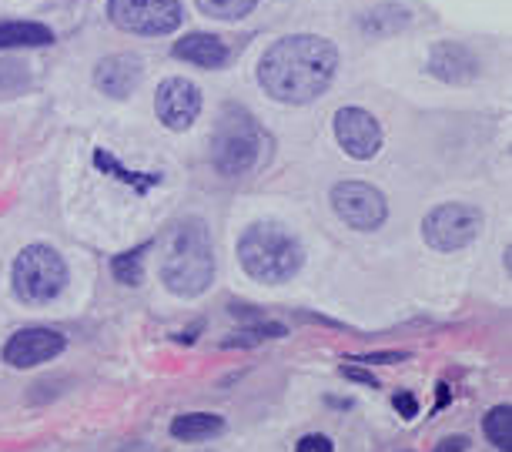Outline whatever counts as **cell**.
Segmentation results:
<instances>
[{"label": "cell", "mask_w": 512, "mask_h": 452, "mask_svg": "<svg viewBox=\"0 0 512 452\" xmlns=\"http://www.w3.org/2000/svg\"><path fill=\"white\" fill-rule=\"evenodd\" d=\"M47 44H54V31L41 21L0 24V51H11V47H47Z\"/></svg>", "instance_id": "17"}, {"label": "cell", "mask_w": 512, "mask_h": 452, "mask_svg": "<svg viewBox=\"0 0 512 452\" xmlns=\"http://www.w3.org/2000/svg\"><path fill=\"white\" fill-rule=\"evenodd\" d=\"M144 78V64L138 54H111L94 67V88L108 98H128Z\"/></svg>", "instance_id": "13"}, {"label": "cell", "mask_w": 512, "mask_h": 452, "mask_svg": "<svg viewBox=\"0 0 512 452\" xmlns=\"http://www.w3.org/2000/svg\"><path fill=\"white\" fill-rule=\"evenodd\" d=\"M482 232V211L476 205H462V201H446L436 205L422 218V238L436 252H459L469 248Z\"/></svg>", "instance_id": "6"}, {"label": "cell", "mask_w": 512, "mask_h": 452, "mask_svg": "<svg viewBox=\"0 0 512 452\" xmlns=\"http://www.w3.org/2000/svg\"><path fill=\"white\" fill-rule=\"evenodd\" d=\"M198 11L215 21H241L258 7V0H195Z\"/></svg>", "instance_id": "22"}, {"label": "cell", "mask_w": 512, "mask_h": 452, "mask_svg": "<svg viewBox=\"0 0 512 452\" xmlns=\"http://www.w3.org/2000/svg\"><path fill=\"white\" fill-rule=\"evenodd\" d=\"M449 402H452V392H449V386H446V382H439V399H436V409H432V412L446 409Z\"/></svg>", "instance_id": "28"}, {"label": "cell", "mask_w": 512, "mask_h": 452, "mask_svg": "<svg viewBox=\"0 0 512 452\" xmlns=\"http://www.w3.org/2000/svg\"><path fill=\"white\" fill-rule=\"evenodd\" d=\"M198 332H201V322L195 325V329H188V332H178V335H175V342H185V345H191V342L198 339Z\"/></svg>", "instance_id": "29"}, {"label": "cell", "mask_w": 512, "mask_h": 452, "mask_svg": "<svg viewBox=\"0 0 512 452\" xmlns=\"http://www.w3.org/2000/svg\"><path fill=\"white\" fill-rule=\"evenodd\" d=\"M171 54L178 57V61H188L195 67H205V71H218V67L228 64V44L221 41L215 34H188L181 37V41L171 47Z\"/></svg>", "instance_id": "14"}, {"label": "cell", "mask_w": 512, "mask_h": 452, "mask_svg": "<svg viewBox=\"0 0 512 452\" xmlns=\"http://www.w3.org/2000/svg\"><path fill=\"white\" fill-rule=\"evenodd\" d=\"M295 452H335V442L322 436V432H308L295 442Z\"/></svg>", "instance_id": "23"}, {"label": "cell", "mask_w": 512, "mask_h": 452, "mask_svg": "<svg viewBox=\"0 0 512 452\" xmlns=\"http://www.w3.org/2000/svg\"><path fill=\"white\" fill-rule=\"evenodd\" d=\"M425 71L446 84H472L482 74V61L472 47L459 44V41H442L429 51Z\"/></svg>", "instance_id": "12"}, {"label": "cell", "mask_w": 512, "mask_h": 452, "mask_svg": "<svg viewBox=\"0 0 512 452\" xmlns=\"http://www.w3.org/2000/svg\"><path fill=\"white\" fill-rule=\"evenodd\" d=\"M161 282L178 298L205 295L215 282V248L201 218H185L171 232L161 258Z\"/></svg>", "instance_id": "2"}, {"label": "cell", "mask_w": 512, "mask_h": 452, "mask_svg": "<svg viewBox=\"0 0 512 452\" xmlns=\"http://www.w3.org/2000/svg\"><path fill=\"white\" fill-rule=\"evenodd\" d=\"M154 111L168 131H188L201 114V91L195 81L168 78L154 94Z\"/></svg>", "instance_id": "11"}, {"label": "cell", "mask_w": 512, "mask_h": 452, "mask_svg": "<svg viewBox=\"0 0 512 452\" xmlns=\"http://www.w3.org/2000/svg\"><path fill=\"white\" fill-rule=\"evenodd\" d=\"M238 262L255 282L282 285L305 265V245L282 221H255L238 238Z\"/></svg>", "instance_id": "3"}, {"label": "cell", "mask_w": 512, "mask_h": 452, "mask_svg": "<svg viewBox=\"0 0 512 452\" xmlns=\"http://www.w3.org/2000/svg\"><path fill=\"white\" fill-rule=\"evenodd\" d=\"M114 27L141 37H168L185 24L181 0H108Z\"/></svg>", "instance_id": "7"}, {"label": "cell", "mask_w": 512, "mask_h": 452, "mask_svg": "<svg viewBox=\"0 0 512 452\" xmlns=\"http://www.w3.org/2000/svg\"><path fill=\"white\" fill-rule=\"evenodd\" d=\"M91 161H94V168H98V171H104V175H111V178H118L121 185L134 188L138 195H148L154 185H161V181H164L161 171H134V168H124L121 161L114 158L111 151H104V148H94Z\"/></svg>", "instance_id": "15"}, {"label": "cell", "mask_w": 512, "mask_h": 452, "mask_svg": "<svg viewBox=\"0 0 512 452\" xmlns=\"http://www.w3.org/2000/svg\"><path fill=\"white\" fill-rule=\"evenodd\" d=\"M168 432L178 442H205L225 432V419L215 416V412H185V416L171 419Z\"/></svg>", "instance_id": "16"}, {"label": "cell", "mask_w": 512, "mask_h": 452, "mask_svg": "<svg viewBox=\"0 0 512 452\" xmlns=\"http://www.w3.org/2000/svg\"><path fill=\"white\" fill-rule=\"evenodd\" d=\"M262 151L265 131L258 128V121L238 104H228L221 111L215 134H211V165H215V171L225 178L248 175L262 161Z\"/></svg>", "instance_id": "4"}, {"label": "cell", "mask_w": 512, "mask_h": 452, "mask_svg": "<svg viewBox=\"0 0 512 452\" xmlns=\"http://www.w3.org/2000/svg\"><path fill=\"white\" fill-rule=\"evenodd\" d=\"M345 375V379H352V382H362V386H372V389H379V379H375V375L369 372V369H359V365H342V369H338Z\"/></svg>", "instance_id": "26"}, {"label": "cell", "mask_w": 512, "mask_h": 452, "mask_svg": "<svg viewBox=\"0 0 512 452\" xmlns=\"http://www.w3.org/2000/svg\"><path fill=\"white\" fill-rule=\"evenodd\" d=\"M67 262L64 255L51 245H27L21 255L14 258L11 268V288L17 302L24 305H51L57 295L67 288Z\"/></svg>", "instance_id": "5"}, {"label": "cell", "mask_w": 512, "mask_h": 452, "mask_svg": "<svg viewBox=\"0 0 512 452\" xmlns=\"http://www.w3.org/2000/svg\"><path fill=\"white\" fill-rule=\"evenodd\" d=\"M338 47L318 34H292L275 41L258 61V84L278 104H308L332 84Z\"/></svg>", "instance_id": "1"}, {"label": "cell", "mask_w": 512, "mask_h": 452, "mask_svg": "<svg viewBox=\"0 0 512 452\" xmlns=\"http://www.w3.org/2000/svg\"><path fill=\"white\" fill-rule=\"evenodd\" d=\"M402 359H409V352H369V355H355V359L349 362H379V365H392V362H402Z\"/></svg>", "instance_id": "25"}, {"label": "cell", "mask_w": 512, "mask_h": 452, "mask_svg": "<svg viewBox=\"0 0 512 452\" xmlns=\"http://www.w3.org/2000/svg\"><path fill=\"white\" fill-rule=\"evenodd\" d=\"M332 128L338 148L355 161H372L382 151V124L365 108H338Z\"/></svg>", "instance_id": "9"}, {"label": "cell", "mask_w": 512, "mask_h": 452, "mask_svg": "<svg viewBox=\"0 0 512 452\" xmlns=\"http://www.w3.org/2000/svg\"><path fill=\"white\" fill-rule=\"evenodd\" d=\"M466 449H469V439L466 436H449V439H442L432 452H466Z\"/></svg>", "instance_id": "27"}, {"label": "cell", "mask_w": 512, "mask_h": 452, "mask_svg": "<svg viewBox=\"0 0 512 452\" xmlns=\"http://www.w3.org/2000/svg\"><path fill=\"white\" fill-rule=\"evenodd\" d=\"M288 329L282 322H255L248 325V329H241L235 335H228V339H221V349H255L258 342L265 339H285Z\"/></svg>", "instance_id": "19"}, {"label": "cell", "mask_w": 512, "mask_h": 452, "mask_svg": "<svg viewBox=\"0 0 512 452\" xmlns=\"http://www.w3.org/2000/svg\"><path fill=\"white\" fill-rule=\"evenodd\" d=\"M482 432L499 452H512V406H492L482 419Z\"/></svg>", "instance_id": "20"}, {"label": "cell", "mask_w": 512, "mask_h": 452, "mask_svg": "<svg viewBox=\"0 0 512 452\" xmlns=\"http://www.w3.org/2000/svg\"><path fill=\"white\" fill-rule=\"evenodd\" d=\"M64 349H67L64 332L31 325V329H21L7 339L4 362L11 365V369H37V365H44V362H54Z\"/></svg>", "instance_id": "10"}, {"label": "cell", "mask_w": 512, "mask_h": 452, "mask_svg": "<svg viewBox=\"0 0 512 452\" xmlns=\"http://www.w3.org/2000/svg\"><path fill=\"white\" fill-rule=\"evenodd\" d=\"M412 21V14L405 11V7L399 4H379V7H372L369 14H362V21L359 27L365 34H372V37H389L395 31H402V27H409Z\"/></svg>", "instance_id": "18"}, {"label": "cell", "mask_w": 512, "mask_h": 452, "mask_svg": "<svg viewBox=\"0 0 512 452\" xmlns=\"http://www.w3.org/2000/svg\"><path fill=\"white\" fill-rule=\"evenodd\" d=\"M151 252V242H144L138 248H131V252L118 255L111 262V272L118 278L121 285H141L144 282V255Z\"/></svg>", "instance_id": "21"}, {"label": "cell", "mask_w": 512, "mask_h": 452, "mask_svg": "<svg viewBox=\"0 0 512 452\" xmlns=\"http://www.w3.org/2000/svg\"><path fill=\"white\" fill-rule=\"evenodd\" d=\"M392 406H395V412H399L402 419H415V416H419V399H415L412 392H395Z\"/></svg>", "instance_id": "24"}, {"label": "cell", "mask_w": 512, "mask_h": 452, "mask_svg": "<svg viewBox=\"0 0 512 452\" xmlns=\"http://www.w3.org/2000/svg\"><path fill=\"white\" fill-rule=\"evenodd\" d=\"M332 208L355 232H375L389 218V201L379 188L365 185V181H338L332 188Z\"/></svg>", "instance_id": "8"}]
</instances>
